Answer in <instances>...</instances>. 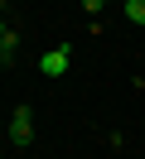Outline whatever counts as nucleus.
<instances>
[{
    "instance_id": "nucleus-1",
    "label": "nucleus",
    "mask_w": 145,
    "mask_h": 159,
    "mask_svg": "<svg viewBox=\"0 0 145 159\" xmlns=\"http://www.w3.org/2000/svg\"><path fill=\"white\" fill-rule=\"evenodd\" d=\"M10 140H15V145H29V140H34V116H29V106L15 111V120H10Z\"/></svg>"
},
{
    "instance_id": "nucleus-2",
    "label": "nucleus",
    "mask_w": 145,
    "mask_h": 159,
    "mask_svg": "<svg viewBox=\"0 0 145 159\" xmlns=\"http://www.w3.org/2000/svg\"><path fill=\"white\" fill-rule=\"evenodd\" d=\"M68 63H73V53H68V48H53V53H44V58H39V72H44V77H63Z\"/></svg>"
},
{
    "instance_id": "nucleus-5",
    "label": "nucleus",
    "mask_w": 145,
    "mask_h": 159,
    "mask_svg": "<svg viewBox=\"0 0 145 159\" xmlns=\"http://www.w3.org/2000/svg\"><path fill=\"white\" fill-rule=\"evenodd\" d=\"M82 5H87V10H92V15H97V10H102V5H106V0H82Z\"/></svg>"
},
{
    "instance_id": "nucleus-4",
    "label": "nucleus",
    "mask_w": 145,
    "mask_h": 159,
    "mask_svg": "<svg viewBox=\"0 0 145 159\" xmlns=\"http://www.w3.org/2000/svg\"><path fill=\"white\" fill-rule=\"evenodd\" d=\"M15 48H19V39H15V34H5V39H0V63L15 58Z\"/></svg>"
},
{
    "instance_id": "nucleus-3",
    "label": "nucleus",
    "mask_w": 145,
    "mask_h": 159,
    "mask_svg": "<svg viewBox=\"0 0 145 159\" xmlns=\"http://www.w3.org/2000/svg\"><path fill=\"white\" fill-rule=\"evenodd\" d=\"M126 20H131V24H145V0H126Z\"/></svg>"
},
{
    "instance_id": "nucleus-6",
    "label": "nucleus",
    "mask_w": 145,
    "mask_h": 159,
    "mask_svg": "<svg viewBox=\"0 0 145 159\" xmlns=\"http://www.w3.org/2000/svg\"><path fill=\"white\" fill-rule=\"evenodd\" d=\"M116 5H126V0H116Z\"/></svg>"
}]
</instances>
